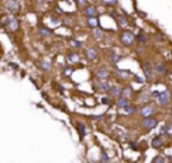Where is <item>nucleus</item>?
Wrapping results in <instances>:
<instances>
[{
  "label": "nucleus",
  "instance_id": "1",
  "mask_svg": "<svg viewBox=\"0 0 172 163\" xmlns=\"http://www.w3.org/2000/svg\"><path fill=\"white\" fill-rule=\"evenodd\" d=\"M3 25H6L9 31H16V30H18V19H16L15 16L9 15L8 18L3 19Z\"/></svg>",
  "mask_w": 172,
  "mask_h": 163
},
{
  "label": "nucleus",
  "instance_id": "2",
  "mask_svg": "<svg viewBox=\"0 0 172 163\" xmlns=\"http://www.w3.org/2000/svg\"><path fill=\"white\" fill-rule=\"evenodd\" d=\"M156 99H157V103H159L160 106H166V104L169 103V100H171V94H169L168 90H165V91L159 93V96H157Z\"/></svg>",
  "mask_w": 172,
  "mask_h": 163
},
{
  "label": "nucleus",
  "instance_id": "3",
  "mask_svg": "<svg viewBox=\"0 0 172 163\" xmlns=\"http://www.w3.org/2000/svg\"><path fill=\"white\" fill-rule=\"evenodd\" d=\"M141 125H143L146 129H152V128H155V126L157 125V119L152 118V116H147V118H144V119H143Z\"/></svg>",
  "mask_w": 172,
  "mask_h": 163
},
{
  "label": "nucleus",
  "instance_id": "4",
  "mask_svg": "<svg viewBox=\"0 0 172 163\" xmlns=\"http://www.w3.org/2000/svg\"><path fill=\"white\" fill-rule=\"evenodd\" d=\"M121 41H122V44L124 46H130V44H133V41H134V35L131 34V32H122V35H121Z\"/></svg>",
  "mask_w": 172,
  "mask_h": 163
},
{
  "label": "nucleus",
  "instance_id": "5",
  "mask_svg": "<svg viewBox=\"0 0 172 163\" xmlns=\"http://www.w3.org/2000/svg\"><path fill=\"white\" fill-rule=\"evenodd\" d=\"M107 77H109V72H107V69H106V68H99L97 71H96V78H97V79L104 81Z\"/></svg>",
  "mask_w": 172,
  "mask_h": 163
},
{
  "label": "nucleus",
  "instance_id": "6",
  "mask_svg": "<svg viewBox=\"0 0 172 163\" xmlns=\"http://www.w3.org/2000/svg\"><path fill=\"white\" fill-rule=\"evenodd\" d=\"M155 112H156V110H155V107H152V106H144V107L140 110V113H141L143 118H147V116H152Z\"/></svg>",
  "mask_w": 172,
  "mask_h": 163
},
{
  "label": "nucleus",
  "instance_id": "7",
  "mask_svg": "<svg viewBox=\"0 0 172 163\" xmlns=\"http://www.w3.org/2000/svg\"><path fill=\"white\" fill-rule=\"evenodd\" d=\"M6 9L10 13H15L18 10V2H16V0H8V2H6Z\"/></svg>",
  "mask_w": 172,
  "mask_h": 163
},
{
  "label": "nucleus",
  "instance_id": "8",
  "mask_svg": "<svg viewBox=\"0 0 172 163\" xmlns=\"http://www.w3.org/2000/svg\"><path fill=\"white\" fill-rule=\"evenodd\" d=\"M116 77H119L122 79H128L131 77V72L130 71H124V69H118V71H116Z\"/></svg>",
  "mask_w": 172,
  "mask_h": 163
},
{
  "label": "nucleus",
  "instance_id": "9",
  "mask_svg": "<svg viewBox=\"0 0 172 163\" xmlns=\"http://www.w3.org/2000/svg\"><path fill=\"white\" fill-rule=\"evenodd\" d=\"M109 93H111V96H113V97H121L122 96V90L118 88V87H111Z\"/></svg>",
  "mask_w": 172,
  "mask_h": 163
},
{
  "label": "nucleus",
  "instance_id": "10",
  "mask_svg": "<svg viewBox=\"0 0 172 163\" xmlns=\"http://www.w3.org/2000/svg\"><path fill=\"white\" fill-rule=\"evenodd\" d=\"M143 68H144V72H146V78L150 79V78H152V69H150V63L149 62H144L143 63Z\"/></svg>",
  "mask_w": 172,
  "mask_h": 163
},
{
  "label": "nucleus",
  "instance_id": "11",
  "mask_svg": "<svg viewBox=\"0 0 172 163\" xmlns=\"http://www.w3.org/2000/svg\"><path fill=\"white\" fill-rule=\"evenodd\" d=\"M84 13H85L87 18H93V16H96V9L93 6H88V8L84 9Z\"/></svg>",
  "mask_w": 172,
  "mask_h": 163
},
{
  "label": "nucleus",
  "instance_id": "12",
  "mask_svg": "<svg viewBox=\"0 0 172 163\" xmlns=\"http://www.w3.org/2000/svg\"><path fill=\"white\" fill-rule=\"evenodd\" d=\"M87 57L88 60H96L97 59V53H96V49H87Z\"/></svg>",
  "mask_w": 172,
  "mask_h": 163
},
{
  "label": "nucleus",
  "instance_id": "13",
  "mask_svg": "<svg viewBox=\"0 0 172 163\" xmlns=\"http://www.w3.org/2000/svg\"><path fill=\"white\" fill-rule=\"evenodd\" d=\"M152 147L153 148H160L162 147V138L160 137H156L152 140Z\"/></svg>",
  "mask_w": 172,
  "mask_h": 163
},
{
  "label": "nucleus",
  "instance_id": "14",
  "mask_svg": "<svg viewBox=\"0 0 172 163\" xmlns=\"http://www.w3.org/2000/svg\"><path fill=\"white\" fill-rule=\"evenodd\" d=\"M116 106L121 107V109H124L125 106H128V100H126V97H122V96H121V97L118 99V102H116Z\"/></svg>",
  "mask_w": 172,
  "mask_h": 163
},
{
  "label": "nucleus",
  "instance_id": "15",
  "mask_svg": "<svg viewBox=\"0 0 172 163\" xmlns=\"http://www.w3.org/2000/svg\"><path fill=\"white\" fill-rule=\"evenodd\" d=\"M38 32H40L41 37H49V35L52 34V31L47 30V28H44V27H40V28H38Z\"/></svg>",
  "mask_w": 172,
  "mask_h": 163
},
{
  "label": "nucleus",
  "instance_id": "16",
  "mask_svg": "<svg viewBox=\"0 0 172 163\" xmlns=\"http://www.w3.org/2000/svg\"><path fill=\"white\" fill-rule=\"evenodd\" d=\"M155 71H156L157 74H165L166 69H165V66H163L162 63H156V65H155Z\"/></svg>",
  "mask_w": 172,
  "mask_h": 163
},
{
  "label": "nucleus",
  "instance_id": "17",
  "mask_svg": "<svg viewBox=\"0 0 172 163\" xmlns=\"http://www.w3.org/2000/svg\"><path fill=\"white\" fill-rule=\"evenodd\" d=\"M131 93H133V88H131V87H125V88L122 90V97H126V99H128Z\"/></svg>",
  "mask_w": 172,
  "mask_h": 163
},
{
  "label": "nucleus",
  "instance_id": "18",
  "mask_svg": "<svg viewBox=\"0 0 172 163\" xmlns=\"http://www.w3.org/2000/svg\"><path fill=\"white\" fill-rule=\"evenodd\" d=\"M88 25L91 27V28H96L97 25H99V22H97V19L93 16V18H88Z\"/></svg>",
  "mask_w": 172,
  "mask_h": 163
},
{
  "label": "nucleus",
  "instance_id": "19",
  "mask_svg": "<svg viewBox=\"0 0 172 163\" xmlns=\"http://www.w3.org/2000/svg\"><path fill=\"white\" fill-rule=\"evenodd\" d=\"M93 34H94V37H96L97 40H100V38H102V35H103V31H102V30H99V28H93Z\"/></svg>",
  "mask_w": 172,
  "mask_h": 163
},
{
  "label": "nucleus",
  "instance_id": "20",
  "mask_svg": "<svg viewBox=\"0 0 172 163\" xmlns=\"http://www.w3.org/2000/svg\"><path fill=\"white\" fill-rule=\"evenodd\" d=\"M77 126H78V131H79L81 138H84V135H85V125H84V124H78Z\"/></svg>",
  "mask_w": 172,
  "mask_h": 163
},
{
  "label": "nucleus",
  "instance_id": "21",
  "mask_svg": "<svg viewBox=\"0 0 172 163\" xmlns=\"http://www.w3.org/2000/svg\"><path fill=\"white\" fill-rule=\"evenodd\" d=\"M68 60H69L71 63H77V62H78V55H75V53H71V55L68 56Z\"/></svg>",
  "mask_w": 172,
  "mask_h": 163
},
{
  "label": "nucleus",
  "instance_id": "22",
  "mask_svg": "<svg viewBox=\"0 0 172 163\" xmlns=\"http://www.w3.org/2000/svg\"><path fill=\"white\" fill-rule=\"evenodd\" d=\"M124 112L128 113V115H131V113L135 112V107H134V106H125V107H124Z\"/></svg>",
  "mask_w": 172,
  "mask_h": 163
},
{
  "label": "nucleus",
  "instance_id": "23",
  "mask_svg": "<svg viewBox=\"0 0 172 163\" xmlns=\"http://www.w3.org/2000/svg\"><path fill=\"white\" fill-rule=\"evenodd\" d=\"M41 66H43V69H46V71H50V68H52V63H50L49 60H43Z\"/></svg>",
  "mask_w": 172,
  "mask_h": 163
},
{
  "label": "nucleus",
  "instance_id": "24",
  "mask_svg": "<svg viewBox=\"0 0 172 163\" xmlns=\"http://www.w3.org/2000/svg\"><path fill=\"white\" fill-rule=\"evenodd\" d=\"M137 40H138V41H141V43H146V41H147V37H146V34H144V32H140V34L137 35Z\"/></svg>",
  "mask_w": 172,
  "mask_h": 163
},
{
  "label": "nucleus",
  "instance_id": "25",
  "mask_svg": "<svg viewBox=\"0 0 172 163\" xmlns=\"http://www.w3.org/2000/svg\"><path fill=\"white\" fill-rule=\"evenodd\" d=\"M119 59H121V56H119V55H116V53H112V56H111V60H112L113 63H118V62H119Z\"/></svg>",
  "mask_w": 172,
  "mask_h": 163
},
{
  "label": "nucleus",
  "instance_id": "26",
  "mask_svg": "<svg viewBox=\"0 0 172 163\" xmlns=\"http://www.w3.org/2000/svg\"><path fill=\"white\" fill-rule=\"evenodd\" d=\"M100 88L104 90V91H109V90H111V85H109V82H104V81H103L102 85H100Z\"/></svg>",
  "mask_w": 172,
  "mask_h": 163
},
{
  "label": "nucleus",
  "instance_id": "27",
  "mask_svg": "<svg viewBox=\"0 0 172 163\" xmlns=\"http://www.w3.org/2000/svg\"><path fill=\"white\" fill-rule=\"evenodd\" d=\"M75 2H77V5H78L79 8H84V6H85V0H75Z\"/></svg>",
  "mask_w": 172,
  "mask_h": 163
},
{
  "label": "nucleus",
  "instance_id": "28",
  "mask_svg": "<svg viewBox=\"0 0 172 163\" xmlns=\"http://www.w3.org/2000/svg\"><path fill=\"white\" fill-rule=\"evenodd\" d=\"M118 21H119V24H121L122 27L126 25V19H125V18H118Z\"/></svg>",
  "mask_w": 172,
  "mask_h": 163
},
{
  "label": "nucleus",
  "instance_id": "29",
  "mask_svg": "<svg viewBox=\"0 0 172 163\" xmlns=\"http://www.w3.org/2000/svg\"><path fill=\"white\" fill-rule=\"evenodd\" d=\"M160 134H168V126H166V125H163V126L160 128Z\"/></svg>",
  "mask_w": 172,
  "mask_h": 163
},
{
  "label": "nucleus",
  "instance_id": "30",
  "mask_svg": "<svg viewBox=\"0 0 172 163\" xmlns=\"http://www.w3.org/2000/svg\"><path fill=\"white\" fill-rule=\"evenodd\" d=\"M65 74H66V75H71V74H72V68H66V69H65Z\"/></svg>",
  "mask_w": 172,
  "mask_h": 163
},
{
  "label": "nucleus",
  "instance_id": "31",
  "mask_svg": "<svg viewBox=\"0 0 172 163\" xmlns=\"http://www.w3.org/2000/svg\"><path fill=\"white\" fill-rule=\"evenodd\" d=\"M153 162H165V159H163V157H155Z\"/></svg>",
  "mask_w": 172,
  "mask_h": 163
},
{
  "label": "nucleus",
  "instance_id": "32",
  "mask_svg": "<svg viewBox=\"0 0 172 163\" xmlns=\"http://www.w3.org/2000/svg\"><path fill=\"white\" fill-rule=\"evenodd\" d=\"M72 44H74V46H77V47H81V43H79V41H75V40H74V41H72Z\"/></svg>",
  "mask_w": 172,
  "mask_h": 163
},
{
  "label": "nucleus",
  "instance_id": "33",
  "mask_svg": "<svg viewBox=\"0 0 172 163\" xmlns=\"http://www.w3.org/2000/svg\"><path fill=\"white\" fill-rule=\"evenodd\" d=\"M104 160H106V162L109 160V156H104V154H103V156H102V162H104Z\"/></svg>",
  "mask_w": 172,
  "mask_h": 163
},
{
  "label": "nucleus",
  "instance_id": "34",
  "mask_svg": "<svg viewBox=\"0 0 172 163\" xmlns=\"http://www.w3.org/2000/svg\"><path fill=\"white\" fill-rule=\"evenodd\" d=\"M152 94H153V97H155V99H156V97H157V96H159V91H153V93H152Z\"/></svg>",
  "mask_w": 172,
  "mask_h": 163
},
{
  "label": "nucleus",
  "instance_id": "35",
  "mask_svg": "<svg viewBox=\"0 0 172 163\" xmlns=\"http://www.w3.org/2000/svg\"><path fill=\"white\" fill-rule=\"evenodd\" d=\"M168 134H171V135H172V126H168Z\"/></svg>",
  "mask_w": 172,
  "mask_h": 163
}]
</instances>
